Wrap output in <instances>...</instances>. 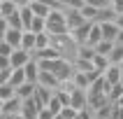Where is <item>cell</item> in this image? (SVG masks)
Instances as JSON below:
<instances>
[{
	"label": "cell",
	"instance_id": "29",
	"mask_svg": "<svg viewBox=\"0 0 123 119\" xmlns=\"http://www.w3.org/2000/svg\"><path fill=\"white\" fill-rule=\"evenodd\" d=\"M88 5H93L95 9H111V0H86Z\"/></svg>",
	"mask_w": 123,
	"mask_h": 119
},
{
	"label": "cell",
	"instance_id": "32",
	"mask_svg": "<svg viewBox=\"0 0 123 119\" xmlns=\"http://www.w3.org/2000/svg\"><path fill=\"white\" fill-rule=\"evenodd\" d=\"M111 12L116 14H123V0H111Z\"/></svg>",
	"mask_w": 123,
	"mask_h": 119
},
{
	"label": "cell",
	"instance_id": "27",
	"mask_svg": "<svg viewBox=\"0 0 123 119\" xmlns=\"http://www.w3.org/2000/svg\"><path fill=\"white\" fill-rule=\"evenodd\" d=\"M111 47H114V42H107V40H100V42H98V44H95V47H93V49H95V54H98V56H109V51H111Z\"/></svg>",
	"mask_w": 123,
	"mask_h": 119
},
{
	"label": "cell",
	"instance_id": "28",
	"mask_svg": "<svg viewBox=\"0 0 123 119\" xmlns=\"http://www.w3.org/2000/svg\"><path fill=\"white\" fill-rule=\"evenodd\" d=\"M16 96V91H14V86H9V84H0V100L5 103V100H9V98Z\"/></svg>",
	"mask_w": 123,
	"mask_h": 119
},
{
	"label": "cell",
	"instance_id": "33",
	"mask_svg": "<svg viewBox=\"0 0 123 119\" xmlns=\"http://www.w3.org/2000/svg\"><path fill=\"white\" fill-rule=\"evenodd\" d=\"M54 117H56V114H51L47 107H42V110L37 112V119H54Z\"/></svg>",
	"mask_w": 123,
	"mask_h": 119
},
{
	"label": "cell",
	"instance_id": "8",
	"mask_svg": "<svg viewBox=\"0 0 123 119\" xmlns=\"http://www.w3.org/2000/svg\"><path fill=\"white\" fill-rule=\"evenodd\" d=\"M40 110L42 107L35 103V98H28V100H23V105H21V117L23 119H37V112Z\"/></svg>",
	"mask_w": 123,
	"mask_h": 119
},
{
	"label": "cell",
	"instance_id": "25",
	"mask_svg": "<svg viewBox=\"0 0 123 119\" xmlns=\"http://www.w3.org/2000/svg\"><path fill=\"white\" fill-rule=\"evenodd\" d=\"M16 9H19V7L14 5L12 0H2V2H0V16H5V19H7V16H12Z\"/></svg>",
	"mask_w": 123,
	"mask_h": 119
},
{
	"label": "cell",
	"instance_id": "6",
	"mask_svg": "<svg viewBox=\"0 0 123 119\" xmlns=\"http://www.w3.org/2000/svg\"><path fill=\"white\" fill-rule=\"evenodd\" d=\"M30 58H33V54H28V51H23V49H14L12 56H9V65H12V70L14 68H23Z\"/></svg>",
	"mask_w": 123,
	"mask_h": 119
},
{
	"label": "cell",
	"instance_id": "15",
	"mask_svg": "<svg viewBox=\"0 0 123 119\" xmlns=\"http://www.w3.org/2000/svg\"><path fill=\"white\" fill-rule=\"evenodd\" d=\"M19 49H23V51H28V54H33V51H35V33H30V30H23Z\"/></svg>",
	"mask_w": 123,
	"mask_h": 119
},
{
	"label": "cell",
	"instance_id": "12",
	"mask_svg": "<svg viewBox=\"0 0 123 119\" xmlns=\"http://www.w3.org/2000/svg\"><path fill=\"white\" fill-rule=\"evenodd\" d=\"M21 35H23V30H16V28H7V33L2 35L0 40H5L9 47L19 49V44H21Z\"/></svg>",
	"mask_w": 123,
	"mask_h": 119
},
{
	"label": "cell",
	"instance_id": "30",
	"mask_svg": "<svg viewBox=\"0 0 123 119\" xmlns=\"http://www.w3.org/2000/svg\"><path fill=\"white\" fill-rule=\"evenodd\" d=\"M58 117H61V119H74L77 117V110H72L70 105H65V107L58 112Z\"/></svg>",
	"mask_w": 123,
	"mask_h": 119
},
{
	"label": "cell",
	"instance_id": "5",
	"mask_svg": "<svg viewBox=\"0 0 123 119\" xmlns=\"http://www.w3.org/2000/svg\"><path fill=\"white\" fill-rule=\"evenodd\" d=\"M91 23H93V21H86V23H81L79 28H72V30H70V37L74 40L77 47H79V44H86V37H88V28H91Z\"/></svg>",
	"mask_w": 123,
	"mask_h": 119
},
{
	"label": "cell",
	"instance_id": "41",
	"mask_svg": "<svg viewBox=\"0 0 123 119\" xmlns=\"http://www.w3.org/2000/svg\"><path fill=\"white\" fill-rule=\"evenodd\" d=\"M54 119H61V117H58V114H56V117H54Z\"/></svg>",
	"mask_w": 123,
	"mask_h": 119
},
{
	"label": "cell",
	"instance_id": "22",
	"mask_svg": "<svg viewBox=\"0 0 123 119\" xmlns=\"http://www.w3.org/2000/svg\"><path fill=\"white\" fill-rule=\"evenodd\" d=\"M91 63H93V68H95V72H100V75H102L105 70L109 68V58H107V56H98V54H95Z\"/></svg>",
	"mask_w": 123,
	"mask_h": 119
},
{
	"label": "cell",
	"instance_id": "42",
	"mask_svg": "<svg viewBox=\"0 0 123 119\" xmlns=\"http://www.w3.org/2000/svg\"><path fill=\"white\" fill-rule=\"evenodd\" d=\"M0 2H2V0H0Z\"/></svg>",
	"mask_w": 123,
	"mask_h": 119
},
{
	"label": "cell",
	"instance_id": "38",
	"mask_svg": "<svg viewBox=\"0 0 123 119\" xmlns=\"http://www.w3.org/2000/svg\"><path fill=\"white\" fill-rule=\"evenodd\" d=\"M114 105H118V107H121V110H123V96L118 98V100H116V103H114Z\"/></svg>",
	"mask_w": 123,
	"mask_h": 119
},
{
	"label": "cell",
	"instance_id": "14",
	"mask_svg": "<svg viewBox=\"0 0 123 119\" xmlns=\"http://www.w3.org/2000/svg\"><path fill=\"white\" fill-rule=\"evenodd\" d=\"M30 12H33V16H40V19H47L49 16V12H51V7L49 5H44V2H40V0H33L30 2Z\"/></svg>",
	"mask_w": 123,
	"mask_h": 119
},
{
	"label": "cell",
	"instance_id": "24",
	"mask_svg": "<svg viewBox=\"0 0 123 119\" xmlns=\"http://www.w3.org/2000/svg\"><path fill=\"white\" fill-rule=\"evenodd\" d=\"M121 96H123V82H121V84H114V86H109V91H107V100H109V103H116Z\"/></svg>",
	"mask_w": 123,
	"mask_h": 119
},
{
	"label": "cell",
	"instance_id": "35",
	"mask_svg": "<svg viewBox=\"0 0 123 119\" xmlns=\"http://www.w3.org/2000/svg\"><path fill=\"white\" fill-rule=\"evenodd\" d=\"M12 2H14L16 7H19V9H21V7H28L30 2H33V0H12Z\"/></svg>",
	"mask_w": 123,
	"mask_h": 119
},
{
	"label": "cell",
	"instance_id": "2",
	"mask_svg": "<svg viewBox=\"0 0 123 119\" xmlns=\"http://www.w3.org/2000/svg\"><path fill=\"white\" fill-rule=\"evenodd\" d=\"M49 40H51V47L58 51V56H63V58H74V54H77V44H74V40L70 37V33L68 35H49Z\"/></svg>",
	"mask_w": 123,
	"mask_h": 119
},
{
	"label": "cell",
	"instance_id": "23",
	"mask_svg": "<svg viewBox=\"0 0 123 119\" xmlns=\"http://www.w3.org/2000/svg\"><path fill=\"white\" fill-rule=\"evenodd\" d=\"M30 33L40 35V33H47V21L40 19V16H33V23H30V28H28Z\"/></svg>",
	"mask_w": 123,
	"mask_h": 119
},
{
	"label": "cell",
	"instance_id": "37",
	"mask_svg": "<svg viewBox=\"0 0 123 119\" xmlns=\"http://www.w3.org/2000/svg\"><path fill=\"white\" fill-rule=\"evenodd\" d=\"M114 44H121V47H123V30H118V35H116V40H114Z\"/></svg>",
	"mask_w": 123,
	"mask_h": 119
},
{
	"label": "cell",
	"instance_id": "39",
	"mask_svg": "<svg viewBox=\"0 0 123 119\" xmlns=\"http://www.w3.org/2000/svg\"><path fill=\"white\" fill-rule=\"evenodd\" d=\"M0 114H2V100H0Z\"/></svg>",
	"mask_w": 123,
	"mask_h": 119
},
{
	"label": "cell",
	"instance_id": "21",
	"mask_svg": "<svg viewBox=\"0 0 123 119\" xmlns=\"http://www.w3.org/2000/svg\"><path fill=\"white\" fill-rule=\"evenodd\" d=\"M19 19H21V28L28 30L30 23H33V12H30V7H21L19 9Z\"/></svg>",
	"mask_w": 123,
	"mask_h": 119
},
{
	"label": "cell",
	"instance_id": "20",
	"mask_svg": "<svg viewBox=\"0 0 123 119\" xmlns=\"http://www.w3.org/2000/svg\"><path fill=\"white\" fill-rule=\"evenodd\" d=\"M107 58H109L111 65H121V63H123V47H121V44H114Z\"/></svg>",
	"mask_w": 123,
	"mask_h": 119
},
{
	"label": "cell",
	"instance_id": "40",
	"mask_svg": "<svg viewBox=\"0 0 123 119\" xmlns=\"http://www.w3.org/2000/svg\"><path fill=\"white\" fill-rule=\"evenodd\" d=\"M14 119H23V117H21V114H16V117H14Z\"/></svg>",
	"mask_w": 123,
	"mask_h": 119
},
{
	"label": "cell",
	"instance_id": "1",
	"mask_svg": "<svg viewBox=\"0 0 123 119\" xmlns=\"http://www.w3.org/2000/svg\"><path fill=\"white\" fill-rule=\"evenodd\" d=\"M47 35H68V23H65V9L63 7H56L49 12L47 19Z\"/></svg>",
	"mask_w": 123,
	"mask_h": 119
},
{
	"label": "cell",
	"instance_id": "10",
	"mask_svg": "<svg viewBox=\"0 0 123 119\" xmlns=\"http://www.w3.org/2000/svg\"><path fill=\"white\" fill-rule=\"evenodd\" d=\"M65 23H68V30H72V28H79L81 23H86V19L81 16L79 9H65Z\"/></svg>",
	"mask_w": 123,
	"mask_h": 119
},
{
	"label": "cell",
	"instance_id": "7",
	"mask_svg": "<svg viewBox=\"0 0 123 119\" xmlns=\"http://www.w3.org/2000/svg\"><path fill=\"white\" fill-rule=\"evenodd\" d=\"M21 105H23V100L21 98H9V100H5L2 103V114L5 117H16V114H21Z\"/></svg>",
	"mask_w": 123,
	"mask_h": 119
},
{
	"label": "cell",
	"instance_id": "11",
	"mask_svg": "<svg viewBox=\"0 0 123 119\" xmlns=\"http://www.w3.org/2000/svg\"><path fill=\"white\" fill-rule=\"evenodd\" d=\"M102 77H105V82L109 84V86H114V84H121V82H123L121 68H118V65H111V63H109V68L102 72Z\"/></svg>",
	"mask_w": 123,
	"mask_h": 119
},
{
	"label": "cell",
	"instance_id": "17",
	"mask_svg": "<svg viewBox=\"0 0 123 119\" xmlns=\"http://www.w3.org/2000/svg\"><path fill=\"white\" fill-rule=\"evenodd\" d=\"M102 40V33H100V26H98L95 21L91 23V28H88V37H86V44L88 47H95L98 42Z\"/></svg>",
	"mask_w": 123,
	"mask_h": 119
},
{
	"label": "cell",
	"instance_id": "34",
	"mask_svg": "<svg viewBox=\"0 0 123 119\" xmlns=\"http://www.w3.org/2000/svg\"><path fill=\"white\" fill-rule=\"evenodd\" d=\"M7 28H9V23H7V19L5 16H0V37L7 33Z\"/></svg>",
	"mask_w": 123,
	"mask_h": 119
},
{
	"label": "cell",
	"instance_id": "36",
	"mask_svg": "<svg viewBox=\"0 0 123 119\" xmlns=\"http://www.w3.org/2000/svg\"><path fill=\"white\" fill-rule=\"evenodd\" d=\"M114 23H116V26H118V30H123V14H118V16H116V21H114Z\"/></svg>",
	"mask_w": 123,
	"mask_h": 119
},
{
	"label": "cell",
	"instance_id": "19",
	"mask_svg": "<svg viewBox=\"0 0 123 119\" xmlns=\"http://www.w3.org/2000/svg\"><path fill=\"white\" fill-rule=\"evenodd\" d=\"M93 56H95V49H93V47H88V44H79V47H77V54H74V58L93 61Z\"/></svg>",
	"mask_w": 123,
	"mask_h": 119
},
{
	"label": "cell",
	"instance_id": "31",
	"mask_svg": "<svg viewBox=\"0 0 123 119\" xmlns=\"http://www.w3.org/2000/svg\"><path fill=\"white\" fill-rule=\"evenodd\" d=\"M12 51H14V47H9L5 40H0V56H2V58H9Z\"/></svg>",
	"mask_w": 123,
	"mask_h": 119
},
{
	"label": "cell",
	"instance_id": "9",
	"mask_svg": "<svg viewBox=\"0 0 123 119\" xmlns=\"http://www.w3.org/2000/svg\"><path fill=\"white\" fill-rule=\"evenodd\" d=\"M100 26V33H102V40L107 42H114L118 35V26L114 23V21H102V23H98Z\"/></svg>",
	"mask_w": 123,
	"mask_h": 119
},
{
	"label": "cell",
	"instance_id": "18",
	"mask_svg": "<svg viewBox=\"0 0 123 119\" xmlns=\"http://www.w3.org/2000/svg\"><path fill=\"white\" fill-rule=\"evenodd\" d=\"M35 86H37V84H33V82H23L19 89H16V98H21V100H28V98H33Z\"/></svg>",
	"mask_w": 123,
	"mask_h": 119
},
{
	"label": "cell",
	"instance_id": "26",
	"mask_svg": "<svg viewBox=\"0 0 123 119\" xmlns=\"http://www.w3.org/2000/svg\"><path fill=\"white\" fill-rule=\"evenodd\" d=\"M51 47V40H49V35L47 33H40V35H35V51H40V49H47ZM33 51V54H35Z\"/></svg>",
	"mask_w": 123,
	"mask_h": 119
},
{
	"label": "cell",
	"instance_id": "16",
	"mask_svg": "<svg viewBox=\"0 0 123 119\" xmlns=\"http://www.w3.org/2000/svg\"><path fill=\"white\" fill-rule=\"evenodd\" d=\"M26 82V75H23V68H14L12 72H9V79H7V84L9 86H14V91L19 89L21 84Z\"/></svg>",
	"mask_w": 123,
	"mask_h": 119
},
{
	"label": "cell",
	"instance_id": "13",
	"mask_svg": "<svg viewBox=\"0 0 123 119\" xmlns=\"http://www.w3.org/2000/svg\"><path fill=\"white\" fill-rule=\"evenodd\" d=\"M23 75H26V82H37V75H40V68H37V61L30 58V61L23 65Z\"/></svg>",
	"mask_w": 123,
	"mask_h": 119
},
{
	"label": "cell",
	"instance_id": "4",
	"mask_svg": "<svg viewBox=\"0 0 123 119\" xmlns=\"http://www.w3.org/2000/svg\"><path fill=\"white\" fill-rule=\"evenodd\" d=\"M37 86H42V89H49V91H56L58 89V79H56L49 70H40V75H37Z\"/></svg>",
	"mask_w": 123,
	"mask_h": 119
},
{
	"label": "cell",
	"instance_id": "3",
	"mask_svg": "<svg viewBox=\"0 0 123 119\" xmlns=\"http://www.w3.org/2000/svg\"><path fill=\"white\" fill-rule=\"evenodd\" d=\"M68 105L72 107V110H84L86 105H88V96H86V91L84 89H74L72 93H70V100H68Z\"/></svg>",
	"mask_w": 123,
	"mask_h": 119
}]
</instances>
